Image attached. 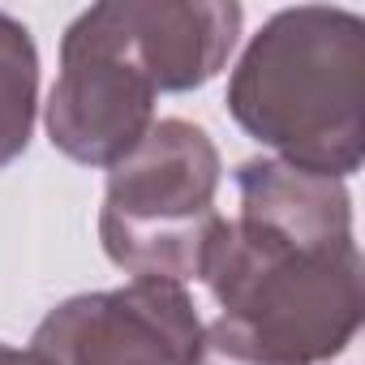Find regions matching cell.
Wrapping results in <instances>:
<instances>
[{
  "instance_id": "6da1fadb",
  "label": "cell",
  "mask_w": 365,
  "mask_h": 365,
  "mask_svg": "<svg viewBox=\"0 0 365 365\" xmlns=\"http://www.w3.org/2000/svg\"><path fill=\"white\" fill-rule=\"evenodd\" d=\"M232 180L241 211L220 220L198 275L220 305L198 365H331L365 309L348 185L271 155Z\"/></svg>"
},
{
  "instance_id": "7a4b0ae2",
  "label": "cell",
  "mask_w": 365,
  "mask_h": 365,
  "mask_svg": "<svg viewBox=\"0 0 365 365\" xmlns=\"http://www.w3.org/2000/svg\"><path fill=\"white\" fill-rule=\"evenodd\" d=\"M224 103L271 159L348 180L365 159V18L339 5L271 14L237 56Z\"/></svg>"
},
{
  "instance_id": "3957f363",
  "label": "cell",
  "mask_w": 365,
  "mask_h": 365,
  "mask_svg": "<svg viewBox=\"0 0 365 365\" xmlns=\"http://www.w3.org/2000/svg\"><path fill=\"white\" fill-rule=\"evenodd\" d=\"M220 180L224 159L202 125L185 116L155 120L146 138L108 168L99 207L108 262L133 279H198L224 220L215 211Z\"/></svg>"
},
{
  "instance_id": "277c9868",
  "label": "cell",
  "mask_w": 365,
  "mask_h": 365,
  "mask_svg": "<svg viewBox=\"0 0 365 365\" xmlns=\"http://www.w3.org/2000/svg\"><path fill=\"white\" fill-rule=\"evenodd\" d=\"M155 95L120 0L91 5L61 35V73L43 103L48 142L82 168H112L159 120Z\"/></svg>"
},
{
  "instance_id": "5b68a950",
  "label": "cell",
  "mask_w": 365,
  "mask_h": 365,
  "mask_svg": "<svg viewBox=\"0 0 365 365\" xmlns=\"http://www.w3.org/2000/svg\"><path fill=\"white\" fill-rule=\"evenodd\" d=\"M202 318L172 279H129L65 297L43 314L31 348L52 365H198Z\"/></svg>"
},
{
  "instance_id": "8992f818",
  "label": "cell",
  "mask_w": 365,
  "mask_h": 365,
  "mask_svg": "<svg viewBox=\"0 0 365 365\" xmlns=\"http://www.w3.org/2000/svg\"><path fill=\"white\" fill-rule=\"evenodd\" d=\"M120 14L159 95H190L220 78L245 26L232 0H120Z\"/></svg>"
},
{
  "instance_id": "52a82bcc",
  "label": "cell",
  "mask_w": 365,
  "mask_h": 365,
  "mask_svg": "<svg viewBox=\"0 0 365 365\" xmlns=\"http://www.w3.org/2000/svg\"><path fill=\"white\" fill-rule=\"evenodd\" d=\"M39 116V48L26 22L0 9V168L26 155Z\"/></svg>"
},
{
  "instance_id": "ba28073f",
  "label": "cell",
  "mask_w": 365,
  "mask_h": 365,
  "mask_svg": "<svg viewBox=\"0 0 365 365\" xmlns=\"http://www.w3.org/2000/svg\"><path fill=\"white\" fill-rule=\"evenodd\" d=\"M0 365H52V361L35 348H14V344L0 339Z\"/></svg>"
}]
</instances>
